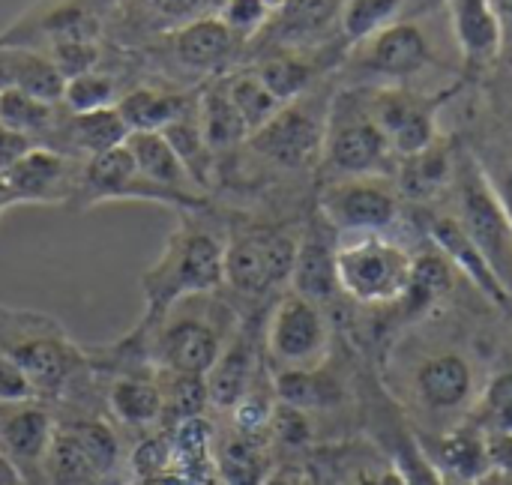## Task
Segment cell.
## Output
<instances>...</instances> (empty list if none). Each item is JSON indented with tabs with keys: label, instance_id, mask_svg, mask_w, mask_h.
Instances as JSON below:
<instances>
[{
	"label": "cell",
	"instance_id": "1",
	"mask_svg": "<svg viewBox=\"0 0 512 485\" xmlns=\"http://www.w3.org/2000/svg\"><path fill=\"white\" fill-rule=\"evenodd\" d=\"M225 246L228 219L213 204L204 210H180L177 228L168 234L159 258L141 273L144 315L138 327L156 324L186 297L222 291Z\"/></svg>",
	"mask_w": 512,
	"mask_h": 485
},
{
	"label": "cell",
	"instance_id": "2",
	"mask_svg": "<svg viewBox=\"0 0 512 485\" xmlns=\"http://www.w3.org/2000/svg\"><path fill=\"white\" fill-rule=\"evenodd\" d=\"M243 312L225 291L195 294L171 306L156 324L132 327L147 360L162 375L207 378L216 357L240 327Z\"/></svg>",
	"mask_w": 512,
	"mask_h": 485
},
{
	"label": "cell",
	"instance_id": "3",
	"mask_svg": "<svg viewBox=\"0 0 512 485\" xmlns=\"http://www.w3.org/2000/svg\"><path fill=\"white\" fill-rule=\"evenodd\" d=\"M0 354L27 375L36 399L51 408L93 375L90 351L57 318L33 309L0 303Z\"/></svg>",
	"mask_w": 512,
	"mask_h": 485
},
{
	"label": "cell",
	"instance_id": "4",
	"mask_svg": "<svg viewBox=\"0 0 512 485\" xmlns=\"http://www.w3.org/2000/svg\"><path fill=\"white\" fill-rule=\"evenodd\" d=\"M300 234L285 225L228 222L222 291L237 303H264L291 288Z\"/></svg>",
	"mask_w": 512,
	"mask_h": 485
},
{
	"label": "cell",
	"instance_id": "5",
	"mask_svg": "<svg viewBox=\"0 0 512 485\" xmlns=\"http://www.w3.org/2000/svg\"><path fill=\"white\" fill-rule=\"evenodd\" d=\"M414 258L384 234H339L336 285L339 294L363 306L396 303L408 294Z\"/></svg>",
	"mask_w": 512,
	"mask_h": 485
},
{
	"label": "cell",
	"instance_id": "6",
	"mask_svg": "<svg viewBox=\"0 0 512 485\" xmlns=\"http://www.w3.org/2000/svg\"><path fill=\"white\" fill-rule=\"evenodd\" d=\"M330 105L312 93H303L285 102L258 132L240 147L258 162H267L279 171H306L321 162L324 135H327Z\"/></svg>",
	"mask_w": 512,
	"mask_h": 485
},
{
	"label": "cell",
	"instance_id": "7",
	"mask_svg": "<svg viewBox=\"0 0 512 485\" xmlns=\"http://www.w3.org/2000/svg\"><path fill=\"white\" fill-rule=\"evenodd\" d=\"M117 0H36L0 30V48L45 54L63 42H105Z\"/></svg>",
	"mask_w": 512,
	"mask_h": 485
},
{
	"label": "cell",
	"instance_id": "8",
	"mask_svg": "<svg viewBox=\"0 0 512 485\" xmlns=\"http://www.w3.org/2000/svg\"><path fill=\"white\" fill-rule=\"evenodd\" d=\"M330 351V321L321 303L294 294H279L264 315V360L270 372L318 369Z\"/></svg>",
	"mask_w": 512,
	"mask_h": 485
},
{
	"label": "cell",
	"instance_id": "9",
	"mask_svg": "<svg viewBox=\"0 0 512 485\" xmlns=\"http://www.w3.org/2000/svg\"><path fill=\"white\" fill-rule=\"evenodd\" d=\"M456 183H459V222L474 240V246L483 252L501 285L512 297V222L489 183L486 168L474 159L465 156L456 165Z\"/></svg>",
	"mask_w": 512,
	"mask_h": 485
},
{
	"label": "cell",
	"instance_id": "10",
	"mask_svg": "<svg viewBox=\"0 0 512 485\" xmlns=\"http://www.w3.org/2000/svg\"><path fill=\"white\" fill-rule=\"evenodd\" d=\"M393 156V147L375 123L369 102L360 105L354 93L330 102L321 162L336 177H378Z\"/></svg>",
	"mask_w": 512,
	"mask_h": 485
},
{
	"label": "cell",
	"instance_id": "11",
	"mask_svg": "<svg viewBox=\"0 0 512 485\" xmlns=\"http://www.w3.org/2000/svg\"><path fill=\"white\" fill-rule=\"evenodd\" d=\"M108 201H147V204L171 207L174 213L210 207V204H192V201L150 183L138 171V165H135L132 153L126 150V144H120L114 150H105V153H99V156H93V159H87L81 165V180H78L72 210L81 213V210H90V207H99V204H108Z\"/></svg>",
	"mask_w": 512,
	"mask_h": 485
},
{
	"label": "cell",
	"instance_id": "12",
	"mask_svg": "<svg viewBox=\"0 0 512 485\" xmlns=\"http://www.w3.org/2000/svg\"><path fill=\"white\" fill-rule=\"evenodd\" d=\"M321 219L336 234H384L399 204L381 177H333L318 195Z\"/></svg>",
	"mask_w": 512,
	"mask_h": 485
},
{
	"label": "cell",
	"instance_id": "13",
	"mask_svg": "<svg viewBox=\"0 0 512 485\" xmlns=\"http://www.w3.org/2000/svg\"><path fill=\"white\" fill-rule=\"evenodd\" d=\"M54 429L51 405L39 399L0 402V456L12 465L21 485H45V459Z\"/></svg>",
	"mask_w": 512,
	"mask_h": 485
},
{
	"label": "cell",
	"instance_id": "14",
	"mask_svg": "<svg viewBox=\"0 0 512 485\" xmlns=\"http://www.w3.org/2000/svg\"><path fill=\"white\" fill-rule=\"evenodd\" d=\"M81 165L72 156H63L48 147H33L21 162H15L3 174V186L9 192L12 207L36 204V207H69L78 192Z\"/></svg>",
	"mask_w": 512,
	"mask_h": 485
},
{
	"label": "cell",
	"instance_id": "15",
	"mask_svg": "<svg viewBox=\"0 0 512 485\" xmlns=\"http://www.w3.org/2000/svg\"><path fill=\"white\" fill-rule=\"evenodd\" d=\"M99 378L105 414L120 432H135L147 438L165 426V393L156 369H129Z\"/></svg>",
	"mask_w": 512,
	"mask_h": 485
},
{
	"label": "cell",
	"instance_id": "16",
	"mask_svg": "<svg viewBox=\"0 0 512 485\" xmlns=\"http://www.w3.org/2000/svg\"><path fill=\"white\" fill-rule=\"evenodd\" d=\"M264 363V327L243 315L240 327L234 330V336L228 339V345L222 348V354L216 357L213 369L204 378L207 405L222 414H231V408L252 387Z\"/></svg>",
	"mask_w": 512,
	"mask_h": 485
},
{
	"label": "cell",
	"instance_id": "17",
	"mask_svg": "<svg viewBox=\"0 0 512 485\" xmlns=\"http://www.w3.org/2000/svg\"><path fill=\"white\" fill-rule=\"evenodd\" d=\"M477 369L459 351H441L426 357L414 372V399L426 414L450 417L477 405Z\"/></svg>",
	"mask_w": 512,
	"mask_h": 485
},
{
	"label": "cell",
	"instance_id": "18",
	"mask_svg": "<svg viewBox=\"0 0 512 485\" xmlns=\"http://www.w3.org/2000/svg\"><path fill=\"white\" fill-rule=\"evenodd\" d=\"M201 15V0H117L105 45L135 51Z\"/></svg>",
	"mask_w": 512,
	"mask_h": 485
},
{
	"label": "cell",
	"instance_id": "19",
	"mask_svg": "<svg viewBox=\"0 0 512 485\" xmlns=\"http://www.w3.org/2000/svg\"><path fill=\"white\" fill-rule=\"evenodd\" d=\"M369 111L387 135L393 153L417 156L435 144V105L405 90H378L369 96Z\"/></svg>",
	"mask_w": 512,
	"mask_h": 485
},
{
	"label": "cell",
	"instance_id": "20",
	"mask_svg": "<svg viewBox=\"0 0 512 485\" xmlns=\"http://www.w3.org/2000/svg\"><path fill=\"white\" fill-rule=\"evenodd\" d=\"M417 444L444 483H483L492 477L489 435L471 420Z\"/></svg>",
	"mask_w": 512,
	"mask_h": 485
},
{
	"label": "cell",
	"instance_id": "21",
	"mask_svg": "<svg viewBox=\"0 0 512 485\" xmlns=\"http://www.w3.org/2000/svg\"><path fill=\"white\" fill-rule=\"evenodd\" d=\"M342 6L345 0H282L273 12L264 30L246 45H267V48H300L306 42L321 39L330 27L342 24Z\"/></svg>",
	"mask_w": 512,
	"mask_h": 485
},
{
	"label": "cell",
	"instance_id": "22",
	"mask_svg": "<svg viewBox=\"0 0 512 485\" xmlns=\"http://www.w3.org/2000/svg\"><path fill=\"white\" fill-rule=\"evenodd\" d=\"M129 129L123 123V117L117 114V108H102V111H69L63 105L60 123L51 135V141L45 144L48 150H57L63 156H72L78 162H87L105 150H114L120 144H126Z\"/></svg>",
	"mask_w": 512,
	"mask_h": 485
},
{
	"label": "cell",
	"instance_id": "23",
	"mask_svg": "<svg viewBox=\"0 0 512 485\" xmlns=\"http://www.w3.org/2000/svg\"><path fill=\"white\" fill-rule=\"evenodd\" d=\"M429 237L435 243V249L450 261L453 270H459L462 276L471 279V285L498 309L512 315V297L510 291L501 285V279L495 276V270L489 267V261L483 258V252L474 246V240L468 237V231L462 228V222L456 216H438L429 225Z\"/></svg>",
	"mask_w": 512,
	"mask_h": 485
},
{
	"label": "cell",
	"instance_id": "24",
	"mask_svg": "<svg viewBox=\"0 0 512 485\" xmlns=\"http://www.w3.org/2000/svg\"><path fill=\"white\" fill-rule=\"evenodd\" d=\"M360 45L366 69L387 78H411L432 60L429 36L423 33V27L411 21H396Z\"/></svg>",
	"mask_w": 512,
	"mask_h": 485
},
{
	"label": "cell",
	"instance_id": "25",
	"mask_svg": "<svg viewBox=\"0 0 512 485\" xmlns=\"http://www.w3.org/2000/svg\"><path fill=\"white\" fill-rule=\"evenodd\" d=\"M198 90H180V87H165V84H150L138 81L132 84L120 102L114 105L117 114L123 117L129 132H162L168 123L183 117L189 108L198 102Z\"/></svg>",
	"mask_w": 512,
	"mask_h": 485
},
{
	"label": "cell",
	"instance_id": "26",
	"mask_svg": "<svg viewBox=\"0 0 512 485\" xmlns=\"http://www.w3.org/2000/svg\"><path fill=\"white\" fill-rule=\"evenodd\" d=\"M336 240L339 234L330 228L324 231L321 225H309L300 234V249L291 273V291L315 300V303H330L333 294H339L336 285Z\"/></svg>",
	"mask_w": 512,
	"mask_h": 485
},
{
	"label": "cell",
	"instance_id": "27",
	"mask_svg": "<svg viewBox=\"0 0 512 485\" xmlns=\"http://www.w3.org/2000/svg\"><path fill=\"white\" fill-rule=\"evenodd\" d=\"M126 150L132 153L138 171L159 189L174 192L192 204H210V195H204L195 186L192 174L186 171V165L180 162V156L174 153V147L165 141L162 132H129Z\"/></svg>",
	"mask_w": 512,
	"mask_h": 485
},
{
	"label": "cell",
	"instance_id": "28",
	"mask_svg": "<svg viewBox=\"0 0 512 485\" xmlns=\"http://www.w3.org/2000/svg\"><path fill=\"white\" fill-rule=\"evenodd\" d=\"M198 123H201L207 147L216 156V165H219V159L237 153L246 144L249 129H246L243 117L237 114V108L228 96L225 75L201 84V90H198Z\"/></svg>",
	"mask_w": 512,
	"mask_h": 485
},
{
	"label": "cell",
	"instance_id": "29",
	"mask_svg": "<svg viewBox=\"0 0 512 485\" xmlns=\"http://www.w3.org/2000/svg\"><path fill=\"white\" fill-rule=\"evenodd\" d=\"M270 441L225 429L213 435V471L222 485H261L270 474Z\"/></svg>",
	"mask_w": 512,
	"mask_h": 485
},
{
	"label": "cell",
	"instance_id": "30",
	"mask_svg": "<svg viewBox=\"0 0 512 485\" xmlns=\"http://www.w3.org/2000/svg\"><path fill=\"white\" fill-rule=\"evenodd\" d=\"M447 6L462 54L474 63L495 60L504 42V27L492 0H447Z\"/></svg>",
	"mask_w": 512,
	"mask_h": 485
},
{
	"label": "cell",
	"instance_id": "31",
	"mask_svg": "<svg viewBox=\"0 0 512 485\" xmlns=\"http://www.w3.org/2000/svg\"><path fill=\"white\" fill-rule=\"evenodd\" d=\"M273 390L282 405L300 408L306 414L339 408L345 390L333 372L324 366L318 369H294V372H273Z\"/></svg>",
	"mask_w": 512,
	"mask_h": 485
},
{
	"label": "cell",
	"instance_id": "32",
	"mask_svg": "<svg viewBox=\"0 0 512 485\" xmlns=\"http://www.w3.org/2000/svg\"><path fill=\"white\" fill-rule=\"evenodd\" d=\"M60 114H63V102H48L15 87L0 90V126L27 135L36 147H45L51 141Z\"/></svg>",
	"mask_w": 512,
	"mask_h": 485
},
{
	"label": "cell",
	"instance_id": "33",
	"mask_svg": "<svg viewBox=\"0 0 512 485\" xmlns=\"http://www.w3.org/2000/svg\"><path fill=\"white\" fill-rule=\"evenodd\" d=\"M327 474L333 485H408L393 456H384L369 447L330 450Z\"/></svg>",
	"mask_w": 512,
	"mask_h": 485
},
{
	"label": "cell",
	"instance_id": "34",
	"mask_svg": "<svg viewBox=\"0 0 512 485\" xmlns=\"http://www.w3.org/2000/svg\"><path fill=\"white\" fill-rule=\"evenodd\" d=\"M162 135L174 147V153L180 156L186 171L192 174L195 186L204 195H210V189L216 186V156H213V150L204 141V132H201V123H198V102L183 117L168 123L162 129Z\"/></svg>",
	"mask_w": 512,
	"mask_h": 485
},
{
	"label": "cell",
	"instance_id": "35",
	"mask_svg": "<svg viewBox=\"0 0 512 485\" xmlns=\"http://www.w3.org/2000/svg\"><path fill=\"white\" fill-rule=\"evenodd\" d=\"M243 66H252L255 75L264 81V87L282 105L303 96V93H309V87L315 81V66L306 57H300L297 51H291V48H270L258 60L243 63Z\"/></svg>",
	"mask_w": 512,
	"mask_h": 485
},
{
	"label": "cell",
	"instance_id": "36",
	"mask_svg": "<svg viewBox=\"0 0 512 485\" xmlns=\"http://www.w3.org/2000/svg\"><path fill=\"white\" fill-rule=\"evenodd\" d=\"M126 93V81L120 78L117 69H111L108 63H99V69H90L84 75H75L66 81L63 87V105L69 111H102V108H114L120 102V96Z\"/></svg>",
	"mask_w": 512,
	"mask_h": 485
},
{
	"label": "cell",
	"instance_id": "37",
	"mask_svg": "<svg viewBox=\"0 0 512 485\" xmlns=\"http://www.w3.org/2000/svg\"><path fill=\"white\" fill-rule=\"evenodd\" d=\"M225 87H228V96H231L237 114L243 117L249 135L258 132L282 108V102L264 87V81L255 75L252 66H237L234 72H228L225 75Z\"/></svg>",
	"mask_w": 512,
	"mask_h": 485
},
{
	"label": "cell",
	"instance_id": "38",
	"mask_svg": "<svg viewBox=\"0 0 512 485\" xmlns=\"http://www.w3.org/2000/svg\"><path fill=\"white\" fill-rule=\"evenodd\" d=\"M456 174V168L450 165V156L444 150H438L435 144L426 147L417 156L405 159L402 168V189L414 198H432L435 192H441L450 177Z\"/></svg>",
	"mask_w": 512,
	"mask_h": 485
},
{
	"label": "cell",
	"instance_id": "39",
	"mask_svg": "<svg viewBox=\"0 0 512 485\" xmlns=\"http://www.w3.org/2000/svg\"><path fill=\"white\" fill-rule=\"evenodd\" d=\"M468 420L477 423L486 435H512V372L495 375L483 387Z\"/></svg>",
	"mask_w": 512,
	"mask_h": 485
},
{
	"label": "cell",
	"instance_id": "40",
	"mask_svg": "<svg viewBox=\"0 0 512 485\" xmlns=\"http://www.w3.org/2000/svg\"><path fill=\"white\" fill-rule=\"evenodd\" d=\"M405 0H345L342 6V33L351 42H366L378 30L399 21Z\"/></svg>",
	"mask_w": 512,
	"mask_h": 485
},
{
	"label": "cell",
	"instance_id": "41",
	"mask_svg": "<svg viewBox=\"0 0 512 485\" xmlns=\"http://www.w3.org/2000/svg\"><path fill=\"white\" fill-rule=\"evenodd\" d=\"M270 12H273L270 0H225V6L219 9V18L228 24L234 36H240L249 45L270 21Z\"/></svg>",
	"mask_w": 512,
	"mask_h": 485
},
{
	"label": "cell",
	"instance_id": "42",
	"mask_svg": "<svg viewBox=\"0 0 512 485\" xmlns=\"http://www.w3.org/2000/svg\"><path fill=\"white\" fill-rule=\"evenodd\" d=\"M450 285H453V267L441 252L426 255V258H414L408 294H420L423 300H438L441 294L450 291Z\"/></svg>",
	"mask_w": 512,
	"mask_h": 485
},
{
	"label": "cell",
	"instance_id": "43",
	"mask_svg": "<svg viewBox=\"0 0 512 485\" xmlns=\"http://www.w3.org/2000/svg\"><path fill=\"white\" fill-rule=\"evenodd\" d=\"M30 399H36L33 384L12 360L0 354V402H30Z\"/></svg>",
	"mask_w": 512,
	"mask_h": 485
},
{
	"label": "cell",
	"instance_id": "44",
	"mask_svg": "<svg viewBox=\"0 0 512 485\" xmlns=\"http://www.w3.org/2000/svg\"><path fill=\"white\" fill-rule=\"evenodd\" d=\"M261 485H324L318 471L303 462H279L270 468Z\"/></svg>",
	"mask_w": 512,
	"mask_h": 485
},
{
	"label": "cell",
	"instance_id": "45",
	"mask_svg": "<svg viewBox=\"0 0 512 485\" xmlns=\"http://www.w3.org/2000/svg\"><path fill=\"white\" fill-rule=\"evenodd\" d=\"M33 147H36V144H33L27 135L15 132V129H9V126H0V177H3L15 162H21Z\"/></svg>",
	"mask_w": 512,
	"mask_h": 485
},
{
	"label": "cell",
	"instance_id": "46",
	"mask_svg": "<svg viewBox=\"0 0 512 485\" xmlns=\"http://www.w3.org/2000/svg\"><path fill=\"white\" fill-rule=\"evenodd\" d=\"M492 474H512V435H489Z\"/></svg>",
	"mask_w": 512,
	"mask_h": 485
},
{
	"label": "cell",
	"instance_id": "47",
	"mask_svg": "<svg viewBox=\"0 0 512 485\" xmlns=\"http://www.w3.org/2000/svg\"><path fill=\"white\" fill-rule=\"evenodd\" d=\"M489 183L495 186V192H498V198H501V204H504V210H507L512 222V156L504 162L501 174L489 177Z\"/></svg>",
	"mask_w": 512,
	"mask_h": 485
},
{
	"label": "cell",
	"instance_id": "48",
	"mask_svg": "<svg viewBox=\"0 0 512 485\" xmlns=\"http://www.w3.org/2000/svg\"><path fill=\"white\" fill-rule=\"evenodd\" d=\"M492 6H495V12L501 18V27L507 30L512 24V0H492Z\"/></svg>",
	"mask_w": 512,
	"mask_h": 485
},
{
	"label": "cell",
	"instance_id": "49",
	"mask_svg": "<svg viewBox=\"0 0 512 485\" xmlns=\"http://www.w3.org/2000/svg\"><path fill=\"white\" fill-rule=\"evenodd\" d=\"M0 485H21L18 474L12 471V465L0 456Z\"/></svg>",
	"mask_w": 512,
	"mask_h": 485
},
{
	"label": "cell",
	"instance_id": "50",
	"mask_svg": "<svg viewBox=\"0 0 512 485\" xmlns=\"http://www.w3.org/2000/svg\"><path fill=\"white\" fill-rule=\"evenodd\" d=\"M225 0H201V15H219Z\"/></svg>",
	"mask_w": 512,
	"mask_h": 485
},
{
	"label": "cell",
	"instance_id": "51",
	"mask_svg": "<svg viewBox=\"0 0 512 485\" xmlns=\"http://www.w3.org/2000/svg\"><path fill=\"white\" fill-rule=\"evenodd\" d=\"M9 207H12V201H9V192H6V186H3V177H0V216H3Z\"/></svg>",
	"mask_w": 512,
	"mask_h": 485
},
{
	"label": "cell",
	"instance_id": "52",
	"mask_svg": "<svg viewBox=\"0 0 512 485\" xmlns=\"http://www.w3.org/2000/svg\"><path fill=\"white\" fill-rule=\"evenodd\" d=\"M495 485H512V474H492Z\"/></svg>",
	"mask_w": 512,
	"mask_h": 485
},
{
	"label": "cell",
	"instance_id": "53",
	"mask_svg": "<svg viewBox=\"0 0 512 485\" xmlns=\"http://www.w3.org/2000/svg\"><path fill=\"white\" fill-rule=\"evenodd\" d=\"M444 485H480V483H444Z\"/></svg>",
	"mask_w": 512,
	"mask_h": 485
}]
</instances>
